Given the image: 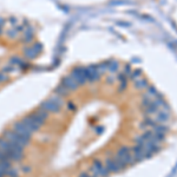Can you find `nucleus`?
I'll return each instance as SVG.
<instances>
[{
	"label": "nucleus",
	"instance_id": "1a4fd4ad",
	"mask_svg": "<svg viewBox=\"0 0 177 177\" xmlns=\"http://www.w3.org/2000/svg\"><path fill=\"white\" fill-rule=\"evenodd\" d=\"M152 129H154V132L166 133L168 131H169V128L165 126V125H163V124H156Z\"/></svg>",
	"mask_w": 177,
	"mask_h": 177
},
{
	"label": "nucleus",
	"instance_id": "f257e3e1",
	"mask_svg": "<svg viewBox=\"0 0 177 177\" xmlns=\"http://www.w3.org/2000/svg\"><path fill=\"white\" fill-rule=\"evenodd\" d=\"M117 162L119 163V165L122 166V169H125L128 165H132L135 162L132 157V152H131V149L129 146H122L119 148L117 155L115 156Z\"/></svg>",
	"mask_w": 177,
	"mask_h": 177
},
{
	"label": "nucleus",
	"instance_id": "9b49d317",
	"mask_svg": "<svg viewBox=\"0 0 177 177\" xmlns=\"http://www.w3.org/2000/svg\"><path fill=\"white\" fill-rule=\"evenodd\" d=\"M79 177H92L88 172H82L80 175H79Z\"/></svg>",
	"mask_w": 177,
	"mask_h": 177
},
{
	"label": "nucleus",
	"instance_id": "39448f33",
	"mask_svg": "<svg viewBox=\"0 0 177 177\" xmlns=\"http://www.w3.org/2000/svg\"><path fill=\"white\" fill-rule=\"evenodd\" d=\"M13 131L14 132H17L18 135H20V136H24V137H26V138H30L31 137V135H32V131L31 130H28V128L24 124V123L20 121V122L15 123L14 125H13Z\"/></svg>",
	"mask_w": 177,
	"mask_h": 177
},
{
	"label": "nucleus",
	"instance_id": "0eeeda50",
	"mask_svg": "<svg viewBox=\"0 0 177 177\" xmlns=\"http://www.w3.org/2000/svg\"><path fill=\"white\" fill-rule=\"evenodd\" d=\"M156 122L158 123V124H163V123H166L169 119H170V117H169V113L165 112V111H162V110H158L156 112V117L154 118Z\"/></svg>",
	"mask_w": 177,
	"mask_h": 177
},
{
	"label": "nucleus",
	"instance_id": "20e7f679",
	"mask_svg": "<svg viewBox=\"0 0 177 177\" xmlns=\"http://www.w3.org/2000/svg\"><path fill=\"white\" fill-rule=\"evenodd\" d=\"M105 168L108 169L109 172H113V174L123 170L122 166L119 165V163L117 162L116 157H111V156H109V157L105 159Z\"/></svg>",
	"mask_w": 177,
	"mask_h": 177
},
{
	"label": "nucleus",
	"instance_id": "7ed1b4c3",
	"mask_svg": "<svg viewBox=\"0 0 177 177\" xmlns=\"http://www.w3.org/2000/svg\"><path fill=\"white\" fill-rule=\"evenodd\" d=\"M109 171L108 169L105 168V165L98 161V159H95L92 165L90 168V175L92 177H108L109 176Z\"/></svg>",
	"mask_w": 177,
	"mask_h": 177
},
{
	"label": "nucleus",
	"instance_id": "423d86ee",
	"mask_svg": "<svg viewBox=\"0 0 177 177\" xmlns=\"http://www.w3.org/2000/svg\"><path fill=\"white\" fill-rule=\"evenodd\" d=\"M131 152H132V157L135 159V162H141L145 158V150L142 145H138L136 144L131 149Z\"/></svg>",
	"mask_w": 177,
	"mask_h": 177
},
{
	"label": "nucleus",
	"instance_id": "9d476101",
	"mask_svg": "<svg viewBox=\"0 0 177 177\" xmlns=\"http://www.w3.org/2000/svg\"><path fill=\"white\" fill-rule=\"evenodd\" d=\"M135 86H136V88L142 90V88H145L148 86V83L144 79H135Z\"/></svg>",
	"mask_w": 177,
	"mask_h": 177
},
{
	"label": "nucleus",
	"instance_id": "f8f14e48",
	"mask_svg": "<svg viewBox=\"0 0 177 177\" xmlns=\"http://www.w3.org/2000/svg\"><path fill=\"white\" fill-rule=\"evenodd\" d=\"M68 108H70V110H73V109H75V106H73L72 103H68Z\"/></svg>",
	"mask_w": 177,
	"mask_h": 177
},
{
	"label": "nucleus",
	"instance_id": "6e6552de",
	"mask_svg": "<svg viewBox=\"0 0 177 177\" xmlns=\"http://www.w3.org/2000/svg\"><path fill=\"white\" fill-rule=\"evenodd\" d=\"M144 111H145V113L146 115H156V112L158 111V106L156 105V103L154 102V99H152V102L146 106V108H144Z\"/></svg>",
	"mask_w": 177,
	"mask_h": 177
},
{
	"label": "nucleus",
	"instance_id": "ddd939ff",
	"mask_svg": "<svg viewBox=\"0 0 177 177\" xmlns=\"http://www.w3.org/2000/svg\"><path fill=\"white\" fill-rule=\"evenodd\" d=\"M17 177H18V176H17Z\"/></svg>",
	"mask_w": 177,
	"mask_h": 177
},
{
	"label": "nucleus",
	"instance_id": "f03ea898",
	"mask_svg": "<svg viewBox=\"0 0 177 177\" xmlns=\"http://www.w3.org/2000/svg\"><path fill=\"white\" fill-rule=\"evenodd\" d=\"M63 104H64L63 98L57 95V96H52L47 100H45L40 108H43L47 112H58L60 110V108L63 106Z\"/></svg>",
	"mask_w": 177,
	"mask_h": 177
}]
</instances>
